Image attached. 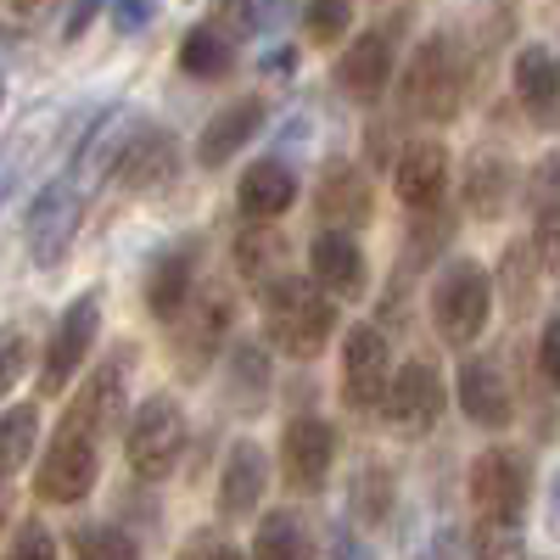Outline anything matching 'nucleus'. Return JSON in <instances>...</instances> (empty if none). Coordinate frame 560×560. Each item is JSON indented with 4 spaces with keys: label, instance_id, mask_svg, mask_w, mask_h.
<instances>
[{
    "label": "nucleus",
    "instance_id": "f257e3e1",
    "mask_svg": "<svg viewBox=\"0 0 560 560\" xmlns=\"http://www.w3.org/2000/svg\"><path fill=\"white\" fill-rule=\"evenodd\" d=\"M264 331L280 353L314 359L325 342L337 337V298H325L314 280L280 275L264 287Z\"/></svg>",
    "mask_w": 560,
    "mask_h": 560
},
{
    "label": "nucleus",
    "instance_id": "f03ea898",
    "mask_svg": "<svg viewBox=\"0 0 560 560\" xmlns=\"http://www.w3.org/2000/svg\"><path fill=\"white\" fill-rule=\"evenodd\" d=\"M404 113L427 118V124H448L459 113V96H465V68H459V45L448 34H432L415 45V57L404 68Z\"/></svg>",
    "mask_w": 560,
    "mask_h": 560
},
{
    "label": "nucleus",
    "instance_id": "7ed1b4c3",
    "mask_svg": "<svg viewBox=\"0 0 560 560\" xmlns=\"http://www.w3.org/2000/svg\"><path fill=\"white\" fill-rule=\"evenodd\" d=\"M493 314V280L477 258H454L443 264L438 287H432V325L448 348H471L482 337V325Z\"/></svg>",
    "mask_w": 560,
    "mask_h": 560
},
{
    "label": "nucleus",
    "instance_id": "20e7f679",
    "mask_svg": "<svg viewBox=\"0 0 560 560\" xmlns=\"http://www.w3.org/2000/svg\"><path fill=\"white\" fill-rule=\"evenodd\" d=\"M124 454H129V471L140 482H163L174 477V465L185 454V415L168 393H152L129 415V438H124Z\"/></svg>",
    "mask_w": 560,
    "mask_h": 560
},
{
    "label": "nucleus",
    "instance_id": "39448f33",
    "mask_svg": "<svg viewBox=\"0 0 560 560\" xmlns=\"http://www.w3.org/2000/svg\"><path fill=\"white\" fill-rule=\"evenodd\" d=\"M382 409H387V420H393V432L427 438L438 420H443V409H448V387H443V376H438V364H427V359L398 364L393 376H387Z\"/></svg>",
    "mask_w": 560,
    "mask_h": 560
},
{
    "label": "nucleus",
    "instance_id": "423d86ee",
    "mask_svg": "<svg viewBox=\"0 0 560 560\" xmlns=\"http://www.w3.org/2000/svg\"><path fill=\"white\" fill-rule=\"evenodd\" d=\"M96 477H102L96 438H84V432L62 427V432L51 438V448H45L39 471H34V493H39L45 504H79V499H90Z\"/></svg>",
    "mask_w": 560,
    "mask_h": 560
},
{
    "label": "nucleus",
    "instance_id": "0eeeda50",
    "mask_svg": "<svg viewBox=\"0 0 560 560\" xmlns=\"http://www.w3.org/2000/svg\"><path fill=\"white\" fill-rule=\"evenodd\" d=\"M96 325H102V298L96 292H84L62 308V319L51 325V342H45V364H39L45 393H62L73 382V370L90 359V348H96Z\"/></svg>",
    "mask_w": 560,
    "mask_h": 560
},
{
    "label": "nucleus",
    "instance_id": "6e6552de",
    "mask_svg": "<svg viewBox=\"0 0 560 560\" xmlns=\"http://www.w3.org/2000/svg\"><path fill=\"white\" fill-rule=\"evenodd\" d=\"M79 219H84V197L73 191L68 179H51V185L34 197L23 236H28V253H34L39 269H51V264L68 258V247H73V236H79Z\"/></svg>",
    "mask_w": 560,
    "mask_h": 560
},
{
    "label": "nucleus",
    "instance_id": "1a4fd4ad",
    "mask_svg": "<svg viewBox=\"0 0 560 560\" xmlns=\"http://www.w3.org/2000/svg\"><path fill=\"white\" fill-rule=\"evenodd\" d=\"M129 364H135V348H129V342L113 348V353L96 364V376L84 382V393L73 398V409H68L62 427H73V432H84V438L102 443V432L113 427V420L124 415V404H129Z\"/></svg>",
    "mask_w": 560,
    "mask_h": 560
},
{
    "label": "nucleus",
    "instance_id": "9d476101",
    "mask_svg": "<svg viewBox=\"0 0 560 560\" xmlns=\"http://www.w3.org/2000/svg\"><path fill=\"white\" fill-rule=\"evenodd\" d=\"M533 493V465L522 448H488L471 459V504L482 516H522Z\"/></svg>",
    "mask_w": 560,
    "mask_h": 560
},
{
    "label": "nucleus",
    "instance_id": "9b49d317",
    "mask_svg": "<svg viewBox=\"0 0 560 560\" xmlns=\"http://www.w3.org/2000/svg\"><path fill=\"white\" fill-rule=\"evenodd\" d=\"M393 376V353L376 325H353L342 342V398L348 409H376Z\"/></svg>",
    "mask_w": 560,
    "mask_h": 560
},
{
    "label": "nucleus",
    "instance_id": "f8f14e48",
    "mask_svg": "<svg viewBox=\"0 0 560 560\" xmlns=\"http://www.w3.org/2000/svg\"><path fill=\"white\" fill-rule=\"evenodd\" d=\"M331 459H337V427L319 415H298L287 438H280V465H287V482L314 493L325 488V477H331Z\"/></svg>",
    "mask_w": 560,
    "mask_h": 560
},
{
    "label": "nucleus",
    "instance_id": "ddd939ff",
    "mask_svg": "<svg viewBox=\"0 0 560 560\" xmlns=\"http://www.w3.org/2000/svg\"><path fill=\"white\" fill-rule=\"evenodd\" d=\"M135 129H140V118L124 113V107H107L96 124H90V135L79 140V152H73V174H68V185H73L79 197L96 191V185L118 168V158H124V147H129Z\"/></svg>",
    "mask_w": 560,
    "mask_h": 560
},
{
    "label": "nucleus",
    "instance_id": "4468645a",
    "mask_svg": "<svg viewBox=\"0 0 560 560\" xmlns=\"http://www.w3.org/2000/svg\"><path fill=\"white\" fill-rule=\"evenodd\" d=\"M314 208H319L325 230H342V236H353L359 224H370L376 202H370V179H364V168H359V163H348V158H331V163L319 168Z\"/></svg>",
    "mask_w": 560,
    "mask_h": 560
},
{
    "label": "nucleus",
    "instance_id": "2eb2a0df",
    "mask_svg": "<svg viewBox=\"0 0 560 560\" xmlns=\"http://www.w3.org/2000/svg\"><path fill=\"white\" fill-rule=\"evenodd\" d=\"M174 168H179V147H174V135L168 129H158V124H140L135 135H129V147H124V158H118V179H124V191H135V197H152V191H163V185L174 179Z\"/></svg>",
    "mask_w": 560,
    "mask_h": 560
},
{
    "label": "nucleus",
    "instance_id": "dca6fc26",
    "mask_svg": "<svg viewBox=\"0 0 560 560\" xmlns=\"http://www.w3.org/2000/svg\"><path fill=\"white\" fill-rule=\"evenodd\" d=\"M393 185H398L404 208H415V213L438 208L443 191H448V152L438 147V140H409V147L398 152V163H393Z\"/></svg>",
    "mask_w": 560,
    "mask_h": 560
},
{
    "label": "nucleus",
    "instance_id": "f3484780",
    "mask_svg": "<svg viewBox=\"0 0 560 560\" xmlns=\"http://www.w3.org/2000/svg\"><path fill=\"white\" fill-rule=\"evenodd\" d=\"M264 118H269V107H264L258 96H242V102L219 107V113L202 124V135H197V163H202V168H224V163L264 129Z\"/></svg>",
    "mask_w": 560,
    "mask_h": 560
},
{
    "label": "nucleus",
    "instance_id": "a211bd4d",
    "mask_svg": "<svg viewBox=\"0 0 560 560\" xmlns=\"http://www.w3.org/2000/svg\"><path fill=\"white\" fill-rule=\"evenodd\" d=\"M308 264H314V287L325 298H359L364 292V253L353 236H342V230H319V236L308 242Z\"/></svg>",
    "mask_w": 560,
    "mask_h": 560
},
{
    "label": "nucleus",
    "instance_id": "6ab92c4d",
    "mask_svg": "<svg viewBox=\"0 0 560 560\" xmlns=\"http://www.w3.org/2000/svg\"><path fill=\"white\" fill-rule=\"evenodd\" d=\"M264 488H269V454L253 438L230 443L224 471H219V510L224 516H253L264 504Z\"/></svg>",
    "mask_w": 560,
    "mask_h": 560
},
{
    "label": "nucleus",
    "instance_id": "aec40b11",
    "mask_svg": "<svg viewBox=\"0 0 560 560\" xmlns=\"http://www.w3.org/2000/svg\"><path fill=\"white\" fill-rule=\"evenodd\" d=\"M236 202H242L247 219L275 224L280 213L298 202V174H292V163H287V158H258V163L242 174V185H236Z\"/></svg>",
    "mask_w": 560,
    "mask_h": 560
},
{
    "label": "nucleus",
    "instance_id": "412c9836",
    "mask_svg": "<svg viewBox=\"0 0 560 560\" xmlns=\"http://www.w3.org/2000/svg\"><path fill=\"white\" fill-rule=\"evenodd\" d=\"M393 79V39L387 34H359L348 51L337 57V84L353 102H376Z\"/></svg>",
    "mask_w": 560,
    "mask_h": 560
},
{
    "label": "nucleus",
    "instance_id": "4be33fe9",
    "mask_svg": "<svg viewBox=\"0 0 560 560\" xmlns=\"http://www.w3.org/2000/svg\"><path fill=\"white\" fill-rule=\"evenodd\" d=\"M454 398L459 409L477 420V427H504L510 420V382H504V370L493 359H471V364H459V382H454Z\"/></svg>",
    "mask_w": 560,
    "mask_h": 560
},
{
    "label": "nucleus",
    "instance_id": "5701e85b",
    "mask_svg": "<svg viewBox=\"0 0 560 560\" xmlns=\"http://www.w3.org/2000/svg\"><path fill=\"white\" fill-rule=\"evenodd\" d=\"M516 96L538 124H560V57L549 45H522L516 57Z\"/></svg>",
    "mask_w": 560,
    "mask_h": 560
},
{
    "label": "nucleus",
    "instance_id": "b1692460",
    "mask_svg": "<svg viewBox=\"0 0 560 560\" xmlns=\"http://www.w3.org/2000/svg\"><path fill=\"white\" fill-rule=\"evenodd\" d=\"M516 197V163L504 152H477L465 163V213L471 219H499Z\"/></svg>",
    "mask_w": 560,
    "mask_h": 560
},
{
    "label": "nucleus",
    "instance_id": "393cba45",
    "mask_svg": "<svg viewBox=\"0 0 560 560\" xmlns=\"http://www.w3.org/2000/svg\"><path fill=\"white\" fill-rule=\"evenodd\" d=\"M185 314V337H179V353L191 348V364H202L219 342H224V331H230V319H236V303H230V292H202L197 303H185L179 308Z\"/></svg>",
    "mask_w": 560,
    "mask_h": 560
},
{
    "label": "nucleus",
    "instance_id": "a878e982",
    "mask_svg": "<svg viewBox=\"0 0 560 560\" xmlns=\"http://www.w3.org/2000/svg\"><path fill=\"white\" fill-rule=\"evenodd\" d=\"M191 269H197V247H168L152 275H147V303L158 319H179V308L191 303Z\"/></svg>",
    "mask_w": 560,
    "mask_h": 560
},
{
    "label": "nucleus",
    "instance_id": "bb28decb",
    "mask_svg": "<svg viewBox=\"0 0 560 560\" xmlns=\"http://www.w3.org/2000/svg\"><path fill=\"white\" fill-rule=\"evenodd\" d=\"M247 560H319V544H314V533L303 527L298 510H275V516L258 522Z\"/></svg>",
    "mask_w": 560,
    "mask_h": 560
},
{
    "label": "nucleus",
    "instance_id": "cd10ccee",
    "mask_svg": "<svg viewBox=\"0 0 560 560\" xmlns=\"http://www.w3.org/2000/svg\"><path fill=\"white\" fill-rule=\"evenodd\" d=\"M236 275L242 280H253V287H269V280H280L287 275V236H280L275 224H253V230H242L236 236Z\"/></svg>",
    "mask_w": 560,
    "mask_h": 560
},
{
    "label": "nucleus",
    "instance_id": "c85d7f7f",
    "mask_svg": "<svg viewBox=\"0 0 560 560\" xmlns=\"http://www.w3.org/2000/svg\"><path fill=\"white\" fill-rule=\"evenodd\" d=\"M348 504H353V522L364 527H382L398 504V488H393V471L387 465H359V477L348 488Z\"/></svg>",
    "mask_w": 560,
    "mask_h": 560
},
{
    "label": "nucleus",
    "instance_id": "c756f323",
    "mask_svg": "<svg viewBox=\"0 0 560 560\" xmlns=\"http://www.w3.org/2000/svg\"><path fill=\"white\" fill-rule=\"evenodd\" d=\"M34 443H39V409L12 404L7 415H0V482L18 477L23 465L34 459Z\"/></svg>",
    "mask_w": 560,
    "mask_h": 560
},
{
    "label": "nucleus",
    "instance_id": "7c9ffc66",
    "mask_svg": "<svg viewBox=\"0 0 560 560\" xmlns=\"http://www.w3.org/2000/svg\"><path fill=\"white\" fill-rule=\"evenodd\" d=\"M287 23V0H213V28L230 34H269Z\"/></svg>",
    "mask_w": 560,
    "mask_h": 560
},
{
    "label": "nucleus",
    "instance_id": "2f4dec72",
    "mask_svg": "<svg viewBox=\"0 0 560 560\" xmlns=\"http://www.w3.org/2000/svg\"><path fill=\"white\" fill-rule=\"evenodd\" d=\"M179 68L191 73V79H219V73H230V39H224L213 23L191 28V34L179 39Z\"/></svg>",
    "mask_w": 560,
    "mask_h": 560
},
{
    "label": "nucleus",
    "instance_id": "473e14b6",
    "mask_svg": "<svg viewBox=\"0 0 560 560\" xmlns=\"http://www.w3.org/2000/svg\"><path fill=\"white\" fill-rule=\"evenodd\" d=\"M477 560H527L522 516H482V527H477Z\"/></svg>",
    "mask_w": 560,
    "mask_h": 560
},
{
    "label": "nucleus",
    "instance_id": "72a5a7b5",
    "mask_svg": "<svg viewBox=\"0 0 560 560\" xmlns=\"http://www.w3.org/2000/svg\"><path fill=\"white\" fill-rule=\"evenodd\" d=\"M73 549H79V560H140V544L129 538V533H118V527H107V522H96V527H79L73 533Z\"/></svg>",
    "mask_w": 560,
    "mask_h": 560
},
{
    "label": "nucleus",
    "instance_id": "f704fd0d",
    "mask_svg": "<svg viewBox=\"0 0 560 560\" xmlns=\"http://www.w3.org/2000/svg\"><path fill=\"white\" fill-rule=\"evenodd\" d=\"M348 23H353V0H308V12H303V28L319 45H337Z\"/></svg>",
    "mask_w": 560,
    "mask_h": 560
},
{
    "label": "nucleus",
    "instance_id": "c9c22d12",
    "mask_svg": "<svg viewBox=\"0 0 560 560\" xmlns=\"http://www.w3.org/2000/svg\"><path fill=\"white\" fill-rule=\"evenodd\" d=\"M527 202L533 213H560V147L527 168Z\"/></svg>",
    "mask_w": 560,
    "mask_h": 560
},
{
    "label": "nucleus",
    "instance_id": "e433bc0d",
    "mask_svg": "<svg viewBox=\"0 0 560 560\" xmlns=\"http://www.w3.org/2000/svg\"><path fill=\"white\" fill-rule=\"evenodd\" d=\"M28 376V331L23 325H0V398Z\"/></svg>",
    "mask_w": 560,
    "mask_h": 560
},
{
    "label": "nucleus",
    "instance_id": "4c0bfd02",
    "mask_svg": "<svg viewBox=\"0 0 560 560\" xmlns=\"http://www.w3.org/2000/svg\"><path fill=\"white\" fill-rule=\"evenodd\" d=\"M7 560H57L51 527H45V522H23L18 538H12V549H7Z\"/></svg>",
    "mask_w": 560,
    "mask_h": 560
},
{
    "label": "nucleus",
    "instance_id": "58836bf2",
    "mask_svg": "<svg viewBox=\"0 0 560 560\" xmlns=\"http://www.w3.org/2000/svg\"><path fill=\"white\" fill-rule=\"evenodd\" d=\"M533 258L538 269H560V213H533Z\"/></svg>",
    "mask_w": 560,
    "mask_h": 560
},
{
    "label": "nucleus",
    "instance_id": "ea45409f",
    "mask_svg": "<svg viewBox=\"0 0 560 560\" xmlns=\"http://www.w3.org/2000/svg\"><path fill=\"white\" fill-rule=\"evenodd\" d=\"M538 370H544V382L560 393V314H549L544 331H538Z\"/></svg>",
    "mask_w": 560,
    "mask_h": 560
},
{
    "label": "nucleus",
    "instance_id": "a19ab883",
    "mask_svg": "<svg viewBox=\"0 0 560 560\" xmlns=\"http://www.w3.org/2000/svg\"><path fill=\"white\" fill-rule=\"evenodd\" d=\"M230 364H236V382H247L253 393H264V348H253V342H236L230 348Z\"/></svg>",
    "mask_w": 560,
    "mask_h": 560
},
{
    "label": "nucleus",
    "instance_id": "79ce46f5",
    "mask_svg": "<svg viewBox=\"0 0 560 560\" xmlns=\"http://www.w3.org/2000/svg\"><path fill=\"white\" fill-rule=\"evenodd\" d=\"M158 18V0H113V23H118V34H140Z\"/></svg>",
    "mask_w": 560,
    "mask_h": 560
},
{
    "label": "nucleus",
    "instance_id": "37998d69",
    "mask_svg": "<svg viewBox=\"0 0 560 560\" xmlns=\"http://www.w3.org/2000/svg\"><path fill=\"white\" fill-rule=\"evenodd\" d=\"M179 560H247L236 544H224V538H213V533H202V538H191L185 544V555Z\"/></svg>",
    "mask_w": 560,
    "mask_h": 560
},
{
    "label": "nucleus",
    "instance_id": "c03bdc74",
    "mask_svg": "<svg viewBox=\"0 0 560 560\" xmlns=\"http://www.w3.org/2000/svg\"><path fill=\"white\" fill-rule=\"evenodd\" d=\"M18 174H23V158H0V202L12 197V185H18Z\"/></svg>",
    "mask_w": 560,
    "mask_h": 560
},
{
    "label": "nucleus",
    "instance_id": "a18cd8bd",
    "mask_svg": "<svg viewBox=\"0 0 560 560\" xmlns=\"http://www.w3.org/2000/svg\"><path fill=\"white\" fill-rule=\"evenodd\" d=\"M12 7H18V12H34V7H39V0H12Z\"/></svg>",
    "mask_w": 560,
    "mask_h": 560
},
{
    "label": "nucleus",
    "instance_id": "49530a36",
    "mask_svg": "<svg viewBox=\"0 0 560 560\" xmlns=\"http://www.w3.org/2000/svg\"><path fill=\"white\" fill-rule=\"evenodd\" d=\"M0 102H7V79H0Z\"/></svg>",
    "mask_w": 560,
    "mask_h": 560
},
{
    "label": "nucleus",
    "instance_id": "de8ad7c7",
    "mask_svg": "<svg viewBox=\"0 0 560 560\" xmlns=\"http://www.w3.org/2000/svg\"><path fill=\"white\" fill-rule=\"evenodd\" d=\"M555 504H560V477H555Z\"/></svg>",
    "mask_w": 560,
    "mask_h": 560
},
{
    "label": "nucleus",
    "instance_id": "09e8293b",
    "mask_svg": "<svg viewBox=\"0 0 560 560\" xmlns=\"http://www.w3.org/2000/svg\"><path fill=\"white\" fill-rule=\"evenodd\" d=\"M0 504H7V482H0Z\"/></svg>",
    "mask_w": 560,
    "mask_h": 560
}]
</instances>
